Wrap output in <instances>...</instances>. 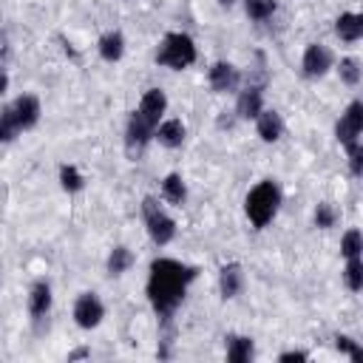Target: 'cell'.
<instances>
[{
  "mask_svg": "<svg viewBox=\"0 0 363 363\" xmlns=\"http://www.w3.org/2000/svg\"><path fill=\"white\" fill-rule=\"evenodd\" d=\"M207 79H210V88L216 94H227V91H235V85L241 82V74H238V68L233 62H224L221 60V62H213L210 65Z\"/></svg>",
  "mask_w": 363,
  "mask_h": 363,
  "instance_id": "cell-11",
  "label": "cell"
},
{
  "mask_svg": "<svg viewBox=\"0 0 363 363\" xmlns=\"http://www.w3.org/2000/svg\"><path fill=\"white\" fill-rule=\"evenodd\" d=\"M335 349H337V352H343V354H349L354 363H360V360H363V349H360V346H357V340H352L349 335H337V337H335Z\"/></svg>",
  "mask_w": 363,
  "mask_h": 363,
  "instance_id": "cell-29",
  "label": "cell"
},
{
  "mask_svg": "<svg viewBox=\"0 0 363 363\" xmlns=\"http://www.w3.org/2000/svg\"><path fill=\"white\" fill-rule=\"evenodd\" d=\"M255 128H258V136L264 142H278L284 136V119L278 111H261L255 116Z\"/></svg>",
  "mask_w": 363,
  "mask_h": 363,
  "instance_id": "cell-16",
  "label": "cell"
},
{
  "mask_svg": "<svg viewBox=\"0 0 363 363\" xmlns=\"http://www.w3.org/2000/svg\"><path fill=\"white\" fill-rule=\"evenodd\" d=\"M335 34L343 40V43H357L363 37V17L354 14V11H346L335 20Z\"/></svg>",
  "mask_w": 363,
  "mask_h": 363,
  "instance_id": "cell-17",
  "label": "cell"
},
{
  "mask_svg": "<svg viewBox=\"0 0 363 363\" xmlns=\"http://www.w3.org/2000/svg\"><path fill=\"white\" fill-rule=\"evenodd\" d=\"M142 216H145V227H147V235L156 247H164L176 238V221L159 207V201L153 196H145L142 199Z\"/></svg>",
  "mask_w": 363,
  "mask_h": 363,
  "instance_id": "cell-4",
  "label": "cell"
},
{
  "mask_svg": "<svg viewBox=\"0 0 363 363\" xmlns=\"http://www.w3.org/2000/svg\"><path fill=\"white\" fill-rule=\"evenodd\" d=\"M82 357H91V349H77V352H71V354H68V363H71V360H82Z\"/></svg>",
  "mask_w": 363,
  "mask_h": 363,
  "instance_id": "cell-32",
  "label": "cell"
},
{
  "mask_svg": "<svg viewBox=\"0 0 363 363\" xmlns=\"http://www.w3.org/2000/svg\"><path fill=\"white\" fill-rule=\"evenodd\" d=\"M9 111H11V116H14V122H17V128H20V133L23 130H31L37 122H40V99L34 96V94H23V96H17L11 105H9Z\"/></svg>",
  "mask_w": 363,
  "mask_h": 363,
  "instance_id": "cell-10",
  "label": "cell"
},
{
  "mask_svg": "<svg viewBox=\"0 0 363 363\" xmlns=\"http://www.w3.org/2000/svg\"><path fill=\"white\" fill-rule=\"evenodd\" d=\"M153 136L159 139V145H162V147H170V150H176V147H182V145H184L187 128L182 125V119H164L162 125H156Z\"/></svg>",
  "mask_w": 363,
  "mask_h": 363,
  "instance_id": "cell-15",
  "label": "cell"
},
{
  "mask_svg": "<svg viewBox=\"0 0 363 363\" xmlns=\"http://www.w3.org/2000/svg\"><path fill=\"white\" fill-rule=\"evenodd\" d=\"M337 74H340V82H346V85H357L363 71H360V62H357L354 57H343L340 65H337Z\"/></svg>",
  "mask_w": 363,
  "mask_h": 363,
  "instance_id": "cell-26",
  "label": "cell"
},
{
  "mask_svg": "<svg viewBox=\"0 0 363 363\" xmlns=\"http://www.w3.org/2000/svg\"><path fill=\"white\" fill-rule=\"evenodd\" d=\"M360 252H363V235L357 227H352L340 238V255L343 258H360Z\"/></svg>",
  "mask_w": 363,
  "mask_h": 363,
  "instance_id": "cell-23",
  "label": "cell"
},
{
  "mask_svg": "<svg viewBox=\"0 0 363 363\" xmlns=\"http://www.w3.org/2000/svg\"><path fill=\"white\" fill-rule=\"evenodd\" d=\"M196 57H199V54H196V43H193V37L184 34V31H170V34H164V40H162V45H159V51H156V62L164 65V68H173V71H182V68L193 65Z\"/></svg>",
  "mask_w": 363,
  "mask_h": 363,
  "instance_id": "cell-3",
  "label": "cell"
},
{
  "mask_svg": "<svg viewBox=\"0 0 363 363\" xmlns=\"http://www.w3.org/2000/svg\"><path fill=\"white\" fill-rule=\"evenodd\" d=\"M346 150H349L352 176H360V173H363V147H360V145H352V147H346Z\"/></svg>",
  "mask_w": 363,
  "mask_h": 363,
  "instance_id": "cell-30",
  "label": "cell"
},
{
  "mask_svg": "<svg viewBox=\"0 0 363 363\" xmlns=\"http://www.w3.org/2000/svg\"><path fill=\"white\" fill-rule=\"evenodd\" d=\"M275 9H278L275 0H244V11H247V17H250V20H258V23L269 20V17L275 14Z\"/></svg>",
  "mask_w": 363,
  "mask_h": 363,
  "instance_id": "cell-22",
  "label": "cell"
},
{
  "mask_svg": "<svg viewBox=\"0 0 363 363\" xmlns=\"http://www.w3.org/2000/svg\"><path fill=\"white\" fill-rule=\"evenodd\" d=\"M196 275H199L196 267L182 264L176 258H156L150 264L145 292H147V301H150V306H153V312L159 315L162 323H170L173 312L184 301L187 286L196 281Z\"/></svg>",
  "mask_w": 363,
  "mask_h": 363,
  "instance_id": "cell-1",
  "label": "cell"
},
{
  "mask_svg": "<svg viewBox=\"0 0 363 363\" xmlns=\"http://www.w3.org/2000/svg\"><path fill=\"white\" fill-rule=\"evenodd\" d=\"M105 267H108V275H122V272H128L133 267V252L128 247H113L108 252V264Z\"/></svg>",
  "mask_w": 363,
  "mask_h": 363,
  "instance_id": "cell-21",
  "label": "cell"
},
{
  "mask_svg": "<svg viewBox=\"0 0 363 363\" xmlns=\"http://www.w3.org/2000/svg\"><path fill=\"white\" fill-rule=\"evenodd\" d=\"M315 227H320V230H329V227H335V221H337V210L329 204V201H320L318 207H315Z\"/></svg>",
  "mask_w": 363,
  "mask_h": 363,
  "instance_id": "cell-27",
  "label": "cell"
},
{
  "mask_svg": "<svg viewBox=\"0 0 363 363\" xmlns=\"http://www.w3.org/2000/svg\"><path fill=\"white\" fill-rule=\"evenodd\" d=\"M343 278H346V286H349L352 292H360V289H363V261H360V258H346Z\"/></svg>",
  "mask_w": 363,
  "mask_h": 363,
  "instance_id": "cell-25",
  "label": "cell"
},
{
  "mask_svg": "<svg viewBox=\"0 0 363 363\" xmlns=\"http://www.w3.org/2000/svg\"><path fill=\"white\" fill-rule=\"evenodd\" d=\"M241 289H244V269H241V264H238V261L224 264L221 272H218V292H221V298L230 301V298H235Z\"/></svg>",
  "mask_w": 363,
  "mask_h": 363,
  "instance_id": "cell-12",
  "label": "cell"
},
{
  "mask_svg": "<svg viewBox=\"0 0 363 363\" xmlns=\"http://www.w3.org/2000/svg\"><path fill=\"white\" fill-rule=\"evenodd\" d=\"M122 54H125V37L119 31H108L99 37V57L105 62H116L122 60Z\"/></svg>",
  "mask_w": 363,
  "mask_h": 363,
  "instance_id": "cell-19",
  "label": "cell"
},
{
  "mask_svg": "<svg viewBox=\"0 0 363 363\" xmlns=\"http://www.w3.org/2000/svg\"><path fill=\"white\" fill-rule=\"evenodd\" d=\"M360 130H363V102L354 99V102H349L346 113L337 119L335 136L343 147H352V145H360Z\"/></svg>",
  "mask_w": 363,
  "mask_h": 363,
  "instance_id": "cell-5",
  "label": "cell"
},
{
  "mask_svg": "<svg viewBox=\"0 0 363 363\" xmlns=\"http://www.w3.org/2000/svg\"><path fill=\"white\" fill-rule=\"evenodd\" d=\"M264 91H261V85H250V88H244L241 94H238V102H235V113H238V119H255L264 108Z\"/></svg>",
  "mask_w": 363,
  "mask_h": 363,
  "instance_id": "cell-14",
  "label": "cell"
},
{
  "mask_svg": "<svg viewBox=\"0 0 363 363\" xmlns=\"http://www.w3.org/2000/svg\"><path fill=\"white\" fill-rule=\"evenodd\" d=\"M218 3H221V6H233L235 0H218Z\"/></svg>",
  "mask_w": 363,
  "mask_h": 363,
  "instance_id": "cell-34",
  "label": "cell"
},
{
  "mask_svg": "<svg viewBox=\"0 0 363 363\" xmlns=\"http://www.w3.org/2000/svg\"><path fill=\"white\" fill-rule=\"evenodd\" d=\"M153 130H156V125L150 119H145L139 111H133L128 125H125V147H128V153L139 156L147 147V142L153 139Z\"/></svg>",
  "mask_w": 363,
  "mask_h": 363,
  "instance_id": "cell-6",
  "label": "cell"
},
{
  "mask_svg": "<svg viewBox=\"0 0 363 363\" xmlns=\"http://www.w3.org/2000/svg\"><path fill=\"white\" fill-rule=\"evenodd\" d=\"M278 207H281V187L272 179L258 182L247 193V201H244V213H247V218H250V224L255 230H264L275 218Z\"/></svg>",
  "mask_w": 363,
  "mask_h": 363,
  "instance_id": "cell-2",
  "label": "cell"
},
{
  "mask_svg": "<svg viewBox=\"0 0 363 363\" xmlns=\"http://www.w3.org/2000/svg\"><path fill=\"white\" fill-rule=\"evenodd\" d=\"M162 196H164L170 204H184V199H187V184H184V179H182L179 173L164 176V182H162Z\"/></svg>",
  "mask_w": 363,
  "mask_h": 363,
  "instance_id": "cell-20",
  "label": "cell"
},
{
  "mask_svg": "<svg viewBox=\"0 0 363 363\" xmlns=\"http://www.w3.org/2000/svg\"><path fill=\"white\" fill-rule=\"evenodd\" d=\"M252 357H255L252 337H247V335H230L227 337V360L230 363H250Z\"/></svg>",
  "mask_w": 363,
  "mask_h": 363,
  "instance_id": "cell-18",
  "label": "cell"
},
{
  "mask_svg": "<svg viewBox=\"0 0 363 363\" xmlns=\"http://www.w3.org/2000/svg\"><path fill=\"white\" fill-rule=\"evenodd\" d=\"M17 133H20V128H17V122H14V116H11L9 105H6L0 111V142H14Z\"/></svg>",
  "mask_w": 363,
  "mask_h": 363,
  "instance_id": "cell-28",
  "label": "cell"
},
{
  "mask_svg": "<svg viewBox=\"0 0 363 363\" xmlns=\"http://www.w3.org/2000/svg\"><path fill=\"white\" fill-rule=\"evenodd\" d=\"M306 357H309V354H306V352H298V349H292V352H281V354H278L281 363H303Z\"/></svg>",
  "mask_w": 363,
  "mask_h": 363,
  "instance_id": "cell-31",
  "label": "cell"
},
{
  "mask_svg": "<svg viewBox=\"0 0 363 363\" xmlns=\"http://www.w3.org/2000/svg\"><path fill=\"white\" fill-rule=\"evenodd\" d=\"M60 184H62L65 193H79L85 187V176L74 164H62L60 167Z\"/></svg>",
  "mask_w": 363,
  "mask_h": 363,
  "instance_id": "cell-24",
  "label": "cell"
},
{
  "mask_svg": "<svg viewBox=\"0 0 363 363\" xmlns=\"http://www.w3.org/2000/svg\"><path fill=\"white\" fill-rule=\"evenodd\" d=\"M105 318V306L94 292H82L74 303V320L79 329H96Z\"/></svg>",
  "mask_w": 363,
  "mask_h": 363,
  "instance_id": "cell-8",
  "label": "cell"
},
{
  "mask_svg": "<svg viewBox=\"0 0 363 363\" xmlns=\"http://www.w3.org/2000/svg\"><path fill=\"white\" fill-rule=\"evenodd\" d=\"M329 68H332V51L320 43H309L306 51H303V60H301L303 77L306 79H320Z\"/></svg>",
  "mask_w": 363,
  "mask_h": 363,
  "instance_id": "cell-9",
  "label": "cell"
},
{
  "mask_svg": "<svg viewBox=\"0 0 363 363\" xmlns=\"http://www.w3.org/2000/svg\"><path fill=\"white\" fill-rule=\"evenodd\" d=\"M6 88H9V77H6L3 71H0V96L6 94Z\"/></svg>",
  "mask_w": 363,
  "mask_h": 363,
  "instance_id": "cell-33",
  "label": "cell"
},
{
  "mask_svg": "<svg viewBox=\"0 0 363 363\" xmlns=\"http://www.w3.org/2000/svg\"><path fill=\"white\" fill-rule=\"evenodd\" d=\"M48 312H51V284L45 278H40L28 289V315H31V323L37 329H43V323L48 320Z\"/></svg>",
  "mask_w": 363,
  "mask_h": 363,
  "instance_id": "cell-7",
  "label": "cell"
},
{
  "mask_svg": "<svg viewBox=\"0 0 363 363\" xmlns=\"http://www.w3.org/2000/svg\"><path fill=\"white\" fill-rule=\"evenodd\" d=\"M136 111H139L145 119H150L153 125H159V119H162L164 111H167V96H164V91H162V88H147V91L142 94Z\"/></svg>",
  "mask_w": 363,
  "mask_h": 363,
  "instance_id": "cell-13",
  "label": "cell"
}]
</instances>
